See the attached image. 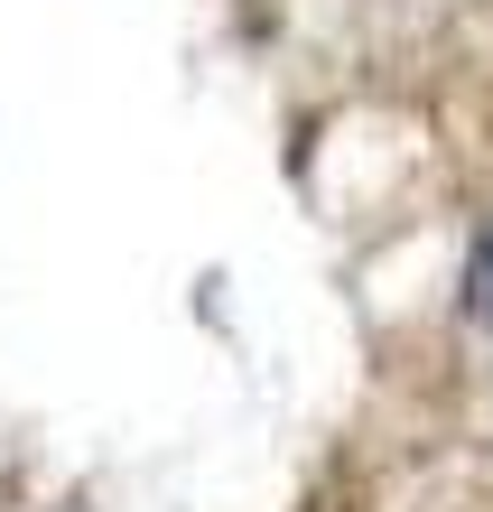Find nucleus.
<instances>
[{
	"mask_svg": "<svg viewBox=\"0 0 493 512\" xmlns=\"http://www.w3.org/2000/svg\"><path fill=\"white\" fill-rule=\"evenodd\" d=\"M466 308L493 326V224L475 233V252H466Z\"/></svg>",
	"mask_w": 493,
	"mask_h": 512,
	"instance_id": "nucleus-1",
	"label": "nucleus"
}]
</instances>
